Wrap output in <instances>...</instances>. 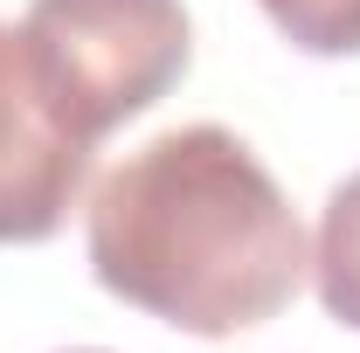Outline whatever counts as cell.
Instances as JSON below:
<instances>
[{"mask_svg": "<svg viewBox=\"0 0 360 353\" xmlns=\"http://www.w3.org/2000/svg\"><path fill=\"white\" fill-rule=\"evenodd\" d=\"M77 353H104V347H77Z\"/></svg>", "mask_w": 360, "mask_h": 353, "instance_id": "obj_6", "label": "cell"}, {"mask_svg": "<svg viewBox=\"0 0 360 353\" xmlns=\"http://www.w3.org/2000/svg\"><path fill=\"white\" fill-rule=\"evenodd\" d=\"M90 146L42 90L28 42L0 21V250L49 243L90 187Z\"/></svg>", "mask_w": 360, "mask_h": 353, "instance_id": "obj_3", "label": "cell"}, {"mask_svg": "<svg viewBox=\"0 0 360 353\" xmlns=\"http://www.w3.org/2000/svg\"><path fill=\"white\" fill-rule=\"evenodd\" d=\"M21 42L56 111L104 146L187 77L194 21L180 0H28Z\"/></svg>", "mask_w": 360, "mask_h": 353, "instance_id": "obj_2", "label": "cell"}, {"mask_svg": "<svg viewBox=\"0 0 360 353\" xmlns=\"http://www.w3.org/2000/svg\"><path fill=\"white\" fill-rule=\"evenodd\" d=\"M257 7L298 56H319V63L360 56V0H257Z\"/></svg>", "mask_w": 360, "mask_h": 353, "instance_id": "obj_5", "label": "cell"}, {"mask_svg": "<svg viewBox=\"0 0 360 353\" xmlns=\"http://www.w3.org/2000/svg\"><path fill=\"white\" fill-rule=\"evenodd\" d=\"M312 291L333 326L360 333V174H347L326 208H319V236H312Z\"/></svg>", "mask_w": 360, "mask_h": 353, "instance_id": "obj_4", "label": "cell"}, {"mask_svg": "<svg viewBox=\"0 0 360 353\" xmlns=\"http://www.w3.org/2000/svg\"><path fill=\"white\" fill-rule=\"evenodd\" d=\"M84 250L118 305L194 340L270 326L312 277L298 208L229 125H174L132 146L90 187Z\"/></svg>", "mask_w": 360, "mask_h": 353, "instance_id": "obj_1", "label": "cell"}]
</instances>
